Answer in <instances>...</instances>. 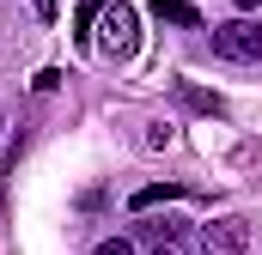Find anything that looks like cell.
I'll return each mask as SVG.
<instances>
[{"label":"cell","mask_w":262,"mask_h":255,"mask_svg":"<svg viewBox=\"0 0 262 255\" xmlns=\"http://www.w3.org/2000/svg\"><path fill=\"white\" fill-rule=\"evenodd\" d=\"M98 49H104V55H116V61H128L134 49H140L128 6H98Z\"/></svg>","instance_id":"1"},{"label":"cell","mask_w":262,"mask_h":255,"mask_svg":"<svg viewBox=\"0 0 262 255\" xmlns=\"http://www.w3.org/2000/svg\"><path fill=\"white\" fill-rule=\"evenodd\" d=\"M213 55H226V61H262V24H250V18L213 24Z\"/></svg>","instance_id":"2"},{"label":"cell","mask_w":262,"mask_h":255,"mask_svg":"<svg viewBox=\"0 0 262 255\" xmlns=\"http://www.w3.org/2000/svg\"><path fill=\"white\" fill-rule=\"evenodd\" d=\"M250 249V225L244 219H213L201 225V255H244Z\"/></svg>","instance_id":"3"},{"label":"cell","mask_w":262,"mask_h":255,"mask_svg":"<svg viewBox=\"0 0 262 255\" xmlns=\"http://www.w3.org/2000/svg\"><path fill=\"white\" fill-rule=\"evenodd\" d=\"M134 231H140V237H146L152 249H171V243L183 237V219H171V213H165V219H140Z\"/></svg>","instance_id":"4"},{"label":"cell","mask_w":262,"mask_h":255,"mask_svg":"<svg viewBox=\"0 0 262 255\" xmlns=\"http://www.w3.org/2000/svg\"><path fill=\"white\" fill-rule=\"evenodd\" d=\"M152 12H159V18H171V24H201V12L189 6V0H152Z\"/></svg>","instance_id":"5"},{"label":"cell","mask_w":262,"mask_h":255,"mask_svg":"<svg viewBox=\"0 0 262 255\" xmlns=\"http://www.w3.org/2000/svg\"><path fill=\"white\" fill-rule=\"evenodd\" d=\"M171 194H177L171 183H152V189H140V194H134V207L146 213V207H159V200H171Z\"/></svg>","instance_id":"6"},{"label":"cell","mask_w":262,"mask_h":255,"mask_svg":"<svg viewBox=\"0 0 262 255\" xmlns=\"http://www.w3.org/2000/svg\"><path fill=\"white\" fill-rule=\"evenodd\" d=\"M92 255H134V243H128V237H104Z\"/></svg>","instance_id":"7"},{"label":"cell","mask_w":262,"mask_h":255,"mask_svg":"<svg viewBox=\"0 0 262 255\" xmlns=\"http://www.w3.org/2000/svg\"><path fill=\"white\" fill-rule=\"evenodd\" d=\"M238 6H262V0H238Z\"/></svg>","instance_id":"8"}]
</instances>
